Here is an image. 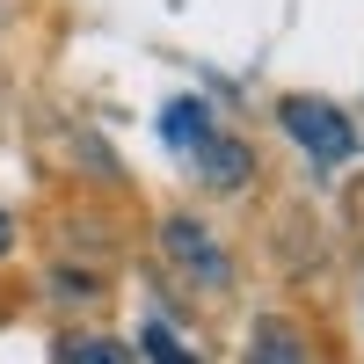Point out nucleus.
<instances>
[{
    "label": "nucleus",
    "mask_w": 364,
    "mask_h": 364,
    "mask_svg": "<svg viewBox=\"0 0 364 364\" xmlns=\"http://www.w3.org/2000/svg\"><path fill=\"white\" fill-rule=\"evenodd\" d=\"M58 364H132V350L117 336H66L58 343Z\"/></svg>",
    "instance_id": "obj_6"
},
{
    "label": "nucleus",
    "mask_w": 364,
    "mask_h": 364,
    "mask_svg": "<svg viewBox=\"0 0 364 364\" xmlns=\"http://www.w3.org/2000/svg\"><path fill=\"white\" fill-rule=\"evenodd\" d=\"M190 161H197V182H204V190H240V182H255V154H248L240 139H226V132H211Z\"/></svg>",
    "instance_id": "obj_3"
},
{
    "label": "nucleus",
    "mask_w": 364,
    "mask_h": 364,
    "mask_svg": "<svg viewBox=\"0 0 364 364\" xmlns=\"http://www.w3.org/2000/svg\"><path fill=\"white\" fill-rule=\"evenodd\" d=\"M277 124H284V139H291L314 168H343V161L357 154V124H350V109L321 102V95H284V102H277Z\"/></svg>",
    "instance_id": "obj_1"
},
{
    "label": "nucleus",
    "mask_w": 364,
    "mask_h": 364,
    "mask_svg": "<svg viewBox=\"0 0 364 364\" xmlns=\"http://www.w3.org/2000/svg\"><path fill=\"white\" fill-rule=\"evenodd\" d=\"M139 350H146V364H197V350H182L168 336V321H146L139 328Z\"/></svg>",
    "instance_id": "obj_7"
},
{
    "label": "nucleus",
    "mask_w": 364,
    "mask_h": 364,
    "mask_svg": "<svg viewBox=\"0 0 364 364\" xmlns=\"http://www.w3.org/2000/svg\"><path fill=\"white\" fill-rule=\"evenodd\" d=\"M248 364H314L306 357V336H299L291 321H255V336H248Z\"/></svg>",
    "instance_id": "obj_5"
},
{
    "label": "nucleus",
    "mask_w": 364,
    "mask_h": 364,
    "mask_svg": "<svg viewBox=\"0 0 364 364\" xmlns=\"http://www.w3.org/2000/svg\"><path fill=\"white\" fill-rule=\"evenodd\" d=\"M8 240H15V226H8V211H0V255H8Z\"/></svg>",
    "instance_id": "obj_8"
},
{
    "label": "nucleus",
    "mask_w": 364,
    "mask_h": 364,
    "mask_svg": "<svg viewBox=\"0 0 364 364\" xmlns=\"http://www.w3.org/2000/svg\"><path fill=\"white\" fill-rule=\"evenodd\" d=\"M161 248H168V262H175L197 291H226V284H233V255L211 240L204 219H190V211H168V219H161Z\"/></svg>",
    "instance_id": "obj_2"
},
{
    "label": "nucleus",
    "mask_w": 364,
    "mask_h": 364,
    "mask_svg": "<svg viewBox=\"0 0 364 364\" xmlns=\"http://www.w3.org/2000/svg\"><path fill=\"white\" fill-rule=\"evenodd\" d=\"M219 132L211 124V109H204V95H175L168 109H161V139L175 146V154H197V146Z\"/></svg>",
    "instance_id": "obj_4"
}]
</instances>
